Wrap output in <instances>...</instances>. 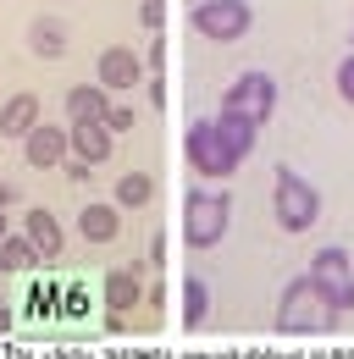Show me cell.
I'll use <instances>...</instances> for the list:
<instances>
[{
	"mask_svg": "<svg viewBox=\"0 0 354 359\" xmlns=\"http://www.w3.org/2000/svg\"><path fill=\"white\" fill-rule=\"evenodd\" d=\"M255 133L261 128H249V122H238V116H199V122H188V138H183V155H188V166L199 172L205 182H227L244 161H249V149H255Z\"/></svg>",
	"mask_w": 354,
	"mask_h": 359,
	"instance_id": "cell-1",
	"label": "cell"
},
{
	"mask_svg": "<svg viewBox=\"0 0 354 359\" xmlns=\"http://www.w3.org/2000/svg\"><path fill=\"white\" fill-rule=\"evenodd\" d=\"M271 210H277V226L282 232H315V222H321V188L299 172V166H271Z\"/></svg>",
	"mask_w": 354,
	"mask_h": 359,
	"instance_id": "cell-2",
	"label": "cell"
},
{
	"mask_svg": "<svg viewBox=\"0 0 354 359\" xmlns=\"http://www.w3.org/2000/svg\"><path fill=\"white\" fill-rule=\"evenodd\" d=\"M232 232V194L227 188H188L183 199V243L188 249H216Z\"/></svg>",
	"mask_w": 354,
	"mask_h": 359,
	"instance_id": "cell-3",
	"label": "cell"
},
{
	"mask_svg": "<svg viewBox=\"0 0 354 359\" xmlns=\"http://www.w3.org/2000/svg\"><path fill=\"white\" fill-rule=\"evenodd\" d=\"M332 320H338V315L315 299L310 276L299 271V276L282 287V299H277V332H282V337H321V332H332Z\"/></svg>",
	"mask_w": 354,
	"mask_h": 359,
	"instance_id": "cell-4",
	"label": "cell"
},
{
	"mask_svg": "<svg viewBox=\"0 0 354 359\" xmlns=\"http://www.w3.org/2000/svg\"><path fill=\"white\" fill-rule=\"evenodd\" d=\"M305 276H310V287H315V299H321L332 315L354 310V260H349V249H343V243L315 249Z\"/></svg>",
	"mask_w": 354,
	"mask_h": 359,
	"instance_id": "cell-5",
	"label": "cell"
},
{
	"mask_svg": "<svg viewBox=\"0 0 354 359\" xmlns=\"http://www.w3.org/2000/svg\"><path fill=\"white\" fill-rule=\"evenodd\" d=\"M221 116H238V122H249V128H266L271 116H277V78L261 72V67H249V72H238L227 94H221Z\"/></svg>",
	"mask_w": 354,
	"mask_h": 359,
	"instance_id": "cell-6",
	"label": "cell"
},
{
	"mask_svg": "<svg viewBox=\"0 0 354 359\" xmlns=\"http://www.w3.org/2000/svg\"><path fill=\"white\" fill-rule=\"evenodd\" d=\"M188 22H194L199 39L232 45V39H244L255 28V6L249 0H199V6H188Z\"/></svg>",
	"mask_w": 354,
	"mask_h": 359,
	"instance_id": "cell-7",
	"label": "cell"
},
{
	"mask_svg": "<svg viewBox=\"0 0 354 359\" xmlns=\"http://www.w3.org/2000/svg\"><path fill=\"white\" fill-rule=\"evenodd\" d=\"M144 78H150V67H144V55L133 45H105L100 50V89L105 94H133V89H144Z\"/></svg>",
	"mask_w": 354,
	"mask_h": 359,
	"instance_id": "cell-8",
	"label": "cell"
},
{
	"mask_svg": "<svg viewBox=\"0 0 354 359\" xmlns=\"http://www.w3.org/2000/svg\"><path fill=\"white\" fill-rule=\"evenodd\" d=\"M144 276H150V266H144V260L111 266V271H105V310H111V315L138 310V304H144Z\"/></svg>",
	"mask_w": 354,
	"mask_h": 359,
	"instance_id": "cell-9",
	"label": "cell"
},
{
	"mask_svg": "<svg viewBox=\"0 0 354 359\" xmlns=\"http://www.w3.org/2000/svg\"><path fill=\"white\" fill-rule=\"evenodd\" d=\"M67 144H72V161H84V166H105L117 155V133L105 122H72Z\"/></svg>",
	"mask_w": 354,
	"mask_h": 359,
	"instance_id": "cell-10",
	"label": "cell"
},
{
	"mask_svg": "<svg viewBox=\"0 0 354 359\" xmlns=\"http://www.w3.org/2000/svg\"><path fill=\"white\" fill-rule=\"evenodd\" d=\"M22 155H28V166H39V172H55V166H67V155H72V144H67V128H50V122H39L34 133L22 138Z\"/></svg>",
	"mask_w": 354,
	"mask_h": 359,
	"instance_id": "cell-11",
	"label": "cell"
},
{
	"mask_svg": "<svg viewBox=\"0 0 354 359\" xmlns=\"http://www.w3.org/2000/svg\"><path fill=\"white\" fill-rule=\"evenodd\" d=\"M78 232H84V243H117L122 238V210L111 199H88L78 210Z\"/></svg>",
	"mask_w": 354,
	"mask_h": 359,
	"instance_id": "cell-12",
	"label": "cell"
},
{
	"mask_svg": "<svg viewBox=\"0 0 354 359\" xmlns=\"http://www.w3.org/2000/svg\"><path fill=\"white\" fill-rule=\"evenodd\" d=\"M39 122H44V105H39V94H28V89L0 105V133L6 138H28Z\"/></svg>",
	"mask_w": 354,
	"mask_h": 359,
	"instance_id": "cell-13",
	"label": "cell"
},
{
	"mask_svg": "<svg viewBox=\"0 0 354 359\" xmlns=\"http://www.w3.org/2000/svg\"><path fill=\"white\" fill-rule=\"evenodd\" d=\"M22 238L39 249V260H55L61 243H67V238H61V222H55V210H44V205H34V210L22 216Z\"/></svg>",
	"mask_w": 354,
	"mask_h": 359,
	"instance_id": "cell-14",
	"label": "cell"
},
{
	"mask_svg": "<svg viewBox=\"0 0 354 359\" xmlns=\"http://www.w3.org/2000/svg\"><path fill=\"white\" fill-rule=\"evenodd\" d=\"M28 50H34L39 61H61V55H67V22H61V17H34V22H28Z\"/></svg>",
	"mask_w": 354,
	"mask_h": 359,
	"instance_id": "cell-15",
	"label": "cell"
},
{
	"mask_svg": "<svg viewBox=\"0 0 354 359\" xmlns=\"http://www.w3.org/2000/svg\"><path fill=\"white\" fill-rule=\"evenodd\" d=\"M105 111H111V94L100 83H72L67 89V116L72 122H105Z\"/></svg>",
	"mask_w": 354,
	"mask_h": 359,
	"instance_id": "cell-16",
	"label": "cell"
},
{
	"mask_svg": "<svg viewBox=\"0 0 354 359\" xmlns=\"http://www.w3.org/2000/svg\"><path fill=\"white\" fill-rule=\"evenodd\" d=\"M211 320V282L205 276H183V326L199 332Z\"/></svg>",
	"mask_w": 354,
	"mask_h": 359,
	"instance_id": "cell-17",
	"label": "cell"
},
{
	"mask_svg": "<svg viewBox=\"0 0 354 359\" xmlns=\"http://www.w3.org/2000/svg\"><path fill=\"white\" fill-rule=\"evenodd\" d=\"M150 199H155V177H150V172H122V177H117V194H111L117 210H144Z\"/></svg>",
	"mask_w": 354,
	"mask_h": 359,
	"instance_id": "cell-18",
	"label": "cell"
},
{
	"mask_svg": "<svg viewBox=\"0 0 354 359\" xmlns=\"http://www.w3.org/2000/svg\"><path fill=\"white\" fill-rule=\"evenodd\" d=\"M39 266H44L39 249H34L22 232H11V238L0 243V271H6V276H22V271H39Z\"/></svg>",
	"mask_w": 354,
	"mask_h": 359,
	"instance_id": "cell-19",
	"label": "cell"
},
{
	"mask_svg": "<svg viewBox=\"0 0 354 359\" xmlns=\"http://www.w3.org/2000/svg\"><path fill=\"white\" fill-rule=\"evenodd\" d=\"M88 315V287L72 276V282H61V320H84Z\"/></svg>",
	"mask_w": 354,
	"mask_h": 359,
	"instance_id": "cell-20",
	"label": "cell"
},
{
	"mask_svg": "<svg viewBox=\"0 0 354 359\" xmlns=\"http://www.w3.org/2000/svg\"><path fill=\"white\" fill-rule=\"evenodd\" d=\"M28 310L44 315V320L61 315V287H55V282H34V287H28Z\"/></svg>",
	"mask_w": 354,
	"mask_h": 359,
	"instance_id": "cell-21",
	"label": "cell"
},
{
	"mask_svg": "<svg viewBox=\"0 0 354 359\" xmlns=\"http://www.w3.org/2000/svg\"><path fill=\"white\" fill-rule=\"evenodd\" d=\"M105 128H111L117 138H122V133H133V128H138V111H133L128 100H111V111H105Z\"/></svg>",
	"mask_w": 354,
	"mask_h": 359,
	"instance_id": "cell-22",
	"label": "cell"
},
{
	"mask_svg": "<svg viewBox=\"0 0 354 359\" xmlns=\"http://www.w3.org/2000/svg\"><path fill=\"white\" fill-rule=\"evenodd\" d=\"M332 89H338V100H343V105H354V50L338 61V67H332Z\"/></svg>",
	"mask_w": 354,
	"mask_h": 359,
	"instance_id": "cell-23",
	"label": "cell"
},
{
	"mask_svg": "<svg viewBox=\"0 0 354 359\" xmlns=\"http://www.w3.org/2000/svg\"><path fill=\"white\" fill-rule=\"evenodd\" d=\"M138 22H144L150 34H161V28H166V0H138Z\"/></svg>",
	"mask_w": 354,
	"mask_h": 359,
	"instance_id": "cell-24",
	"label": "cell"
},
{
	"mask_svg": "<svg viewBox=\"0 0 354 359\" xmlns=\"http://www.w3.org/2000/svg\"><path fill=\"white\" fill-rule=\"evenodd\" d=\"M144 266H150V271L166 266V232H150V255H144Z\"/></svg>",
	"mask_w": 354,
	"mask_h": 359,
	"instance_id": "cell-25",
	"label": "cell"
},
{
	"mask_svg": "<svg viewBox=\"0 0 354 359\" xmlns=\"http://www.w3.org/2000/svg\"><path fill=\"white\" fill-rule=\"evenodd\" d=\"M144 67H150V72H166V39H161V34H155L150 50H144Z\"/></svg>",
	"mask_w": 354,
	"mask_h": 359,
	"instance_id": "cell-26",
	"label": "cell"
},
{
	"mask_svg": "<svg viewBox=\"0 0 354 359\" xmlns=\"http://www.w3.org/2000/svg\"><path fill=\"white\" fill-rule=\"evenodd\" d=\"M144 100H150V105H166V78H161V72L144 78Z\"/></svg>",
	"mask_w": 354,
	"mask_h": 359,
	"instance_id": "cell-27",
	"label": "cell"
},
{
	"mask_svg": "<svg viewBox=\"0 0 354 359\" xmlns=\"http://www.w3.org/2000/svg\"><path fill=\"white\" fill-rule=\"evenodd\" d=\"M144 304H150V310H161V304H166V282H161V276H150V282H144Z\"/></svg>",
	"mask_w": 354,
	"mask_h": 359,
	"instance_id": "cell-28",
	"label": "cell"
},
{
	"mask_svg": "<svg viewBox=\"0 0 354 359\" xmlns=\"http://www.w3.org/2000/svg\"><path fill=\"white\" fill-rule=\"evenodd\" d=\"M11 205H22V188L17 182H0V210H11Z\"/></svg>",
	"mask_w": 354,
	"mask_h": 359,
	"instance_id": "cell-29",
	"label": "cell"
},
{
	"mask_svg": "<svg viewBox=\"0 0 354 359\" xmlns=\"http://www.w3.org/2000/svg\"><path fill=\"white\" fill-rule=\"evenodd\" d=\"M61 172H67V177H72V182H88V172H94V166H84V161H67Z\"/></svg>",
	"mask_w": 354,
	"mask_h": 359,
	"instance_id": "cell-30",
	"label": "cell"
},
{
	"mask_svg": "<svg viewBox=\"0 0 354 359\" xmlns=\"http://www.w3.org/2000/svg\"><path fill=\"white\" fill-rule=\"evenodd\" d=\"M11 326H17V310H11V304H6V299H0V337H6V332H11Z\"/></svg>",
	"mask_w": 354,
	"mask_h": 359,
	"instance_id": "cell-31",
	"label": "cell"
},
{
	"mask_svg": "<svg viewBox=\"0 0 354 359\" xmlns=\"http://www.w3.org/2000/svg\"><path fill=\"white\" fill-rule=\"evenodd\" d=\"M6 238H11V226H6V210H0V243H6Z\"/></svg>",
	"mask_w": 354,
	"mask_h": 359,
	"instance_id": "cell-32",
	"label": "cell"
},
{
	"mask_svg": "<svg viewBox=\"0 0 354 359\" xmlns=\"http://www.w3.org/2000/svg\"><path fill=\"white\" fill-rule=\"evenodd\" d=\"M349 50H354V34H349Z\"/></svg>",
	"mask_w": 354,
	"mask_h": 359,
	"instance_id": "cell-33",
	"label": "cell"
},
{
	"mask_svg": "<svg viewBox=\"0 0 354 359\" xmlns=\"http://www.w3.org/2000/svg\"><path fill=\"white\" fill-rule=\"evenodd\" d=\"M188 6H199V0H188Z\"/></svg>",
	"mask_w": 354,
	"mask_h": 359,
	"instance_id": "cell-34",
	"label": "cell"
}]
</instances>
